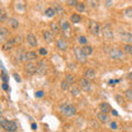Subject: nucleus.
I'll list each match as a JSON object with an SVG mask.
<instances>
[{"mask_svg": "<svg viewBox=\"0 0 132 132\" xmlns=\"http://www.w3.org/2000/svg\"><path fill=\"white\" fill-rule=\"evenodd\" d=\"M85 9H86V7H85V3L84 2H78L77 3V6H76V10L79 12V13H81V12H84L85 11Z\"/></svg>", "mask_w": 132, "mask_h": 132, "instance_id": "c85d7f7f", "label": "nucleus"}, {"mask_svg": "<svg viewBox=\"0 0 132 132\" xmlns=\"http://www.w3.org/2000/svg\"><path fill=\"white\" fill-rule=\"evenodd\" d=\"M123 51H125L126 54L132 57V44H126L125 46H123Z\"/></svg>", "mask_w": 132, "mask_h": 132, "instance_id": "cd10ccee", "label": "nucleus"}, {"mask_svg": "<svg viewBox=\"0 0 132 132\" xmlns=\"http://www.w3.org/2000/svg\"><path fill=\"white\" fill-rule=\"evenodd\" d=\"M97 119L101 123H105V125L110 121V117H109V116L107 113H102V112H98L97 113Z\"/></svg>", "mask_w": 132, "mask_h": 132, "instance_id": "dca6fc26", "label": "nucleus"}, {"mask_svg": "<svg viewBox=\"0 0 132 132\" xmlns=\"http://www.w3.org/2000/svg\"><path fill=\"white\" fill-rule=\"evenodd\" d=\"M84 78H86V79H95L96 78V72H95V69L93 68H86L85 71H84Z\"/></svg>", "mask_w": 132, "mask_h": 132, "instance_id": "1a4fd4ad", "label": "nucleus"}, {"mask_svg": "<svg viewBox=\"0 0 132 132\" xmlns=\"http://www.w3.org/2000/svg\"><path fill=\"white\" fill-rule=\"evenodd\" d=\"M8 23H9V26L12 29H14V30L19 28V21L15 18H9V19H8Z\"/></svg>", "mask_w": 132, "mask_h": 132, "instance_id": "aec40b11", "label": "nucleus"}, {"mask_svg": "<svg viewBox=\"0 0 132 132\" xmlns=\"http://www.w3.org/2000/svg\"><path fill=\"white\" fill-rule=\"evenodd\" d=\"M31 127H32V129H33V130H36V125H35V123H32V126H31Z\"/></svg>", "mask_w": 132, "mask_h": 132, "instance_id": "a18cd8bd", "label": "nucleus"}, {"mask_svg": "<svg viewBox=\"0 0 132 132\" xmlns=\"http://www.w3.org/2000/svg\"><path fill=\"white\" fill-rule=\"evenodd\" d=\"M125 15L128 16V18H132V7L127 8L125 10Z\"/></svg>", "mask_w": 132, "mask_h": 132, "instance_id": "72a5a7b5", "label": "nucleus"}, {"mask_svg": "<svg viewBox=\"0 0 132 132\" xmlns=\"http://www.w3.org/2000/svg\"><path fill=\"white\" fill-rule=\"evenodd\" d=\"M53 5H54V9H55V11H56V13H57V14H61V15H62V14H64V9L62 8L61 5H59L57 2H54Z\"/></svg>", "mask_w": 132, "mask_h": 132, "instance_id": "bb28decb", "label": "nucleus"}, {"mask_svg": "<svg viewBox=\"0 0 132 132\" xmlns=\"http://www.w3.org/2000/svg\"><path fill=\"white\" fill-rule=\"evenodd\" d=\"M77 41L79 42V44H84V45H87V39H86V36L84 35H80L77 38Z\"/></svg>", "mask_w": 132, "mask_h": 132, "instance_id": "2f4dec72", "label": "nucleus"}, {"mask_svg": "<svg viewBox=\"0 0 132 132\" xmlns=\"http://www.w3.org/2000/svg\"><path fill=\"white\" fill-rule=\"evenodd\" d=\"M77 3H78V2L76 1V0H71V1H67V5H68V6H72V7H73V6L76 7Z\"/></svg>", "mask_w": 132, "mask_h": 132, "instance_id": "4c0bfd02", "label": "nucleus"}, {"mask_svg": "<svg viewBox=\"0 0 132 132\" xmlns=\"http://www.w3.org/2000/svg\"><path fill=\"white\" fill-rule=\"evenodd\" d=\"M61 28H62V31L64 32H68L71 31V26H69V23L67 21H61Z\"/></svg>", "mask_w": 132, "mask_h": 132, "instance_id": "5701e85b", "label": "nucleus"}, {"mask_svg": "<svg viewBox=\"0 0 132 132\" xmlns=\"http://www.w3.org/2000/svg\"><path fill=\"white\" fill-rule=\"evenodd\" d=\"M127 77H128V79H129V80H132V73H129V74H128Z\"/></svg>", "mask_w": 132, "mask_h": 132, "instance_id": "37998d69", "label": "nucleus"}, {"mask_svg": "<svg viewBox=\"0 0 132 132\" xmlns=\"http://www.w3.org/2000/svg\"><path fill=\"white\" fill-rule=\"evenodd\" d=\"M88 29H89V31L93 35H99L100 34V31H101L100 26H99L98 22L94 21V20H89L88 21Z\"/></svg>", "mask_w": 132, "mask_h": 132, "instance_id": "f03ea898", "label": "nucleus"}, {"mask_svg": "<svg viewBox=\"0 0 132 132\" xmlns=\"http://www.w3.org/2000/svg\"><path fill=\"white\" fill-rule=\"evenodd\" d=\"M56 45H57V48L61 50V51H66V50H67V47H68L67 42H66V40L63 39V38H60L59 40H57Z\"/></svg>", "mask_w": 132, "mask_h": 132, "instance_id": "9b49d317", "label": "nucleus"}, {"mask_svg": "<svg viewBox=\"0 0 132 132\" xmlns=\"http://www.w3.org/2000/svg\"><path fill=\"white\" fill-rule=\"evenodd\" d=\"M78 84H79V87L84 90V92H89V90L92 89V84H90V81L84 77L78 79Z\"/></svg>", "mask_w": 132, "mask_h": 132, "instance_id": "423d86ee", "label": "nucleus"}, {"mask_svg": "<svg viewBox=\"0 0 132 132\" xmlns=\"http://www.w3.org/2000/svg\"><path fill=\"white\" fill-rule=\"evenodd\" d=\"M13 76H14V79L16 81H21V78H20V76L18 75V74H13Z\"/></svg>", "mask_w": 132, "mask_h": 132, "instance_id": "a19ab883", "label": "nucleus"}, {"mask_svg": "<svg viewBox=\"0 0 132 132\" xmlns=\"http://www.w3.org/2000/svg\"><path fill=\"white\" fill-rule=\"evenodd\" d=\"M71 21L73 23H79L81 21V16L79 14H77V13H73L71 15Z\"/></svg>", "mask_w": 132, "mask_h": 132, "instance_id": "393cba45", "label": "nucleus"}, {"mask_svg": "<svg viewBox=\"0 0 132 132\" xmlns=\"http://www.w3.org/2000/svg\"><path fill=\"white\" fill-rule=\"evenodd\" d=\"M15 40H16V39H10V40L6 41V42L2 44V50H3V51L10 50V48L12 47V45H13V44L15 43Z\"/></svg>", "mask_w": 132, "mask_h": 132, "instance_id": "a211bd4d", "label": "nucleus"}, {"mask_svg": "<svg viewBox=\"0 0 132 132\" xmlns=\"http://www.w3.org/2000/svg\"><path fill=\"white\" fill-rule=\"evenodd\" d=\"M125 96H126V98L128 99V100L132 101V88H129V89L126 90V92H125Z\"/></svg>", "mask_w": 132, "mask_h": 132, "instance_id": "7c9ffc66", "label": "nucleus"}, {"mask_svg": "<svg viewBox=\"0 0 132 132\" xmlns=\"http://www.w3.org/2000/svg\"><path fill=\"white\" fill-rule=\"evenodd\" d=\"M102 35H104V38L106 40H112V38H113V33L108 27L104 28V30H102Z\"/></svg>", "mask_w": 132, "mask_h": 132, "instance_id": "f3484780", "label": "nucleus"}, {"mask_svg": "<svg viewBox=\"0 0 132 132\" xmlns=\"http://www.w3.org/2000/svg\"><path fill=\"white\" fill-rule=\"evenodd\" d=\"M65 80L67 81L69 85H71V84H74L76 79H75V76H74L73 74H66V75H65Z\"/></svg>", "mask_w": 132, "mask_h": 132, "instance_id": "a878e982", "label": "nucleus"}, {"mask_svg": "<svg viewBox=\"0 0 132 132\" xmlns=\"http://www.w3.org/2000/svg\"><path fill=\"white\" fill-rule=\"evenodd\" d=\"M24 71L29 75H33V74L36 73V65L33 64L32 62H28V63L24 65Z\"/></svg>", "mask_w": 132, "mask_h": 132, "instance_id": "6e6552de", "label": "nucleus"}, {"mask_svg": "<svg viewBox=\"0 0 132 132\" xmlns=\"http://www.w3.org/2000/svg\"><path fill=\"white\" fill-rule=\"evenodd\" d=\"M45 15L47 16V18H53L55 14H56V11H55V9L54 8H52V7H50V8H47L46 10H45Z\"/></svg>", "mask_w": 132, "mask_h": 132, "instance_id": "4be33fe9", "label": "nucleus"}, {"mask_svg": "<svg viewBox=\"0 0 132 132\" xmlns=\"http://www.w3.org/2000/svg\"><path fill=\"white\" fill-rule=\"evenodd\" d=\"M110 128H111L112 130H116V129H117V128H118L117 122H111V123H110Z\"/></svg>", "mask_w": 132, "mask_h": 132, "instance_id": "ea45409f", "label": "nucleus"}, {"mask_svg": "<svg viewBox=\"0 0 132 132\" xmlns=\"http://www.w3.org/2000/svg\"><path fill=\"white\" fill-rule=\"evenodd\" d=\"M99 109H100V112L107 113V114H108L110 111L112 110V109H111V106L108 104V102H101V104L99 105Z\"/></svg>", "mask_w": 132, "mask_h": 132, "instance_id": "2eb2a0df", "label": "nucleus"}, {"mask_svg": "<svg viewBox=\"0 0 132 132\" xmlns=\"http://www.w3.org/2000/svg\"><path fill=\"white\" fill-rule=\"evenodd\" d=\"M89 3H92V6H93V7H95V6H96V3H97V2H96V1H89Z\"/></svg>", "mask_w": 132, "mask_h": 132, "instance_id": "49530a36", "label": "nucleus"}, {"mask_svg": "<svg viewBox=\"0 0 132 132\" xmlns=\"http://www.w3.org/2000/svg\"><path fill=\"white\" fill-rule=\"evenodd\" d=\"M109 55H110V57L112 60H123V59H125V53H123L122 50L118 48V47L111 48Z\"/></svg>", "mask_w": 132, "mask_h": 132, "instance_id": "20e7f679", "label": "nucleus"}, {"mask_svg": "<svg viewBox=\"0 0 132 132\" xmlns=\"http://www.w3.org/2000/svg\"><path fill=\"white\" fill-rule=\"evenodd\" d=\"M27 41L32 47H35L36 45H38V39H36V36L34 34H32V33H29L27 35Z\"/></svg>", "mask_w": 132, "mask_h": 132, "instance_id": "f8f14e48", "label": "nucleus"}, {"mask_svg": "<svg viewBox=\"0 0 132 132\" xmlns=\"http://www.w3.org/2000/svg\"><path fill=\"white\" fill-rule=\"evenodd\" d=\"M43 38L45 40V42L51 43L53 41V39H54V33L50 30H44L43 31Z\"/></svg>", "mask_w": 132, "mask_h": 132, "instance_id": "ddd939ff", "label": "nucleus"}, {"mask_svg": "<svg viewBox=\"0 0 132 132\" xmlns=\"http://www.w3.org/2000/svg\"><path fill=\"white\" fill-rule=\"evenodd\" d=\"M62 112H63L66 117L71 118V117H74L76 113H77V108L74 105H67L62 108Z\"/></svg>", "mask_w": 132, "mask_h": 132, "instance_id": "7ed1b4c3", "label": "nucleus"}, {"mask_svg": "<svg viewBox=\"0 0 132 132\" xmlns=\"http://www.w3.org/2000/svg\"><path fill=\"white\" fill-rule=\"evenodd\" d=\"M68 87H69V84L66 80H63L61 82V88H62V90H64V92H66V90L68 89Z\"/></svg>", "mask_w": 132, "mask_h": 132, "instance_id": "473e14b6", "label": "nucleus"}, {"mask_svg": "<svg viewBox=\"0 0 132 132\" xmlns=\"http://www.w3.org/2000/svg\"><path fill=\"white\" fill-rule=\"evenodd\" d=\"M39 53H40L41 55H46V54H47V51H46V50H45L44 47H41V48L39 50Z\"/></svg>", "mask_w": 132, "mask_h": 132, "instance_id": "e433bc0d", "label": "nucleus"}, {"mask_svg": "<svg viewBox=\"0 0 132 132\" xmlns=\"http://www.w3.org/2000/svg\"><path fill=\"white\" fill-rule=\"evenodd\" d=\"M81 50H82V52H84V54H85L86 56L92 55V54H93V51H94L92 45H85V46L81 47Z\"/></svg>", "mask_w": 132, "mask_h": 132, "instance_id": "412c9836", "label": "nucleus"}, {"mask_svg": "<svg viewBox=\"0 0 132 132\" xmlns=\"http://www.w3.org/2000/svg\"><path fill=\"white\" fill-rule=\"evenodd\" d=\"M2 88L5 90H8V85L6 84V82H3V84H2Z\"/></svg>", "mask_w": 132, "mask_h": 132, "instance_id": "79ce46f5", "label": "nucleus"}, {"mask_svg": "<svg viewBox=\"0 0 132 132\" xmlns=\"http://www.w3.org/2000/svg\"><path fill=\"white\" fill-rule=\"evenodd\" d=\"M44 95V92H42V90H39V92H36L35 93V97H38V98H41Z\"/></svg>", "mask_w": 132, "mask_h": 132, "instance_id": "58836bf2", "label": "nucleus"}, {"mask_svg": "<svg viewBox=\"0 0 132 132\" xmlns=\"http://www.w3.org/2000/svg\"><path fill=\"white\" fill-rule=\"evenodd\" d=\"M0 123H1V127L8 132H15L18 129V126L14 121H10V120H6L3 117H1L0 119Z\"/></svg>", "mask_w": 132, "mask_h": 132, "instance_id": "f257e3e1", "label": "nucleus"}, {"mask_svg": "<svg viewBox=\"0 0 132 132\" xmlns=\"http://www.w3.org/2000/svg\"><path fill=\"white\" fill-rule=\"evenodd\" d=\"M50 27H51V29H52V31H53V33H54V34H59V33L61 32L60 27L57 26V23H56V22H51Z\"/></svg>", "mask_w": 132, "mask_h": 132, "instance_id": "b1692460", "label": "nucleus"}, {"mask_svg": "<svg viewBox=\"0 0 132 132\" xmlns=\"http://www.w3.org/2000/svg\"><path fill=\"white\" fill-rule=\"evenodd\" d=\"M105 3H106V6H107V7H110L111 5H112V1H106Z\"/></svg>", "mask_w": 132, "mask_h": 132, "instance_id": "c03bdc74", "label": "nucleus"}, {"mask_svg": "<svg viewBox=\"0 0 132 132\" xmlns=\"http://www.w3.org/2000/svg\"><path fill=\"white\" fill-rule=\"evenodd\" d=\"M74 54H75L76 60L79 62V63H85V62L87 61V56L84 54L81 47H79V46H75V47H74Z\"/></svg>", "mask_w": 132, "mask_h": 132, "instance_id": "39448f33", "label": "nucleus"}, {"mask_svg": "<svg viewBox=\"0 0 132 132\" xmlns=\"http://www.w3.org/2000/svg\"><path fill=\"white\" fill-rule=\"evenodd\" d=\"M0 11H1V13H0V14H1V16H0V21H5V20L7 19V14H6V12H3L2 11V9L1 10H0Z\"/></svg>", "mask_w": 132, "mask_h": 132, "instance_id": "c9c22d12", "label": "nucleus"}, {"mask_svg": "<svg viewBox=\"0 0 132 132\" xmlns=\"http://www.w3.org/2000/svg\"><path fill=\"white\" fill-rule=\"evenodd\" d=\"M8 38H9V31L5 27H1L0 28V40L5 43L6 41H8Z\"/></svg>", "mask_w": 132, "mask_h": 132, "instance_id": "4468645a", "label": "nucleus"}, {"mask_svg": "<svg viewBox=\"0 0 132 132\" xmlns=\"http://www.w3.org/2000/svg\"><path fill=\"white\" fill-rule=\"evenodd\" d=\"M116 100H117V102H118L119 105H122L123 104V97L120 96V95H117V96H116Z\"/></svg>", "mask_w": 132, "mask_h": 132, "instance_id": "f704fd0d", "label": "nucleus"}, {"mask_svg": "<svg viewBox=\"0 0 132 132\" xmlns=\"http://www.w3.org/2000/svg\"><path fill=\"white\" fill-rule=\"evenodd\" d=\"M71 94L73 95L74 97H78L80 95V89L78 87H72L71 88Z\"/></svg>", "mask_w": 132, "mask_h": 132, "instance_id": "c756f323", "label": "nucleus"}, {"mask_svg": "<svg viewBox=\"0 0 132 132\" xmlns=\"http://www.w3.org/2000/svg\"><path fill=\"white\" fill-rule=\"evenodd\" d=\"M36 73L39 75H45L47 73V66L44 63V61H39L36 64Z\"/></svg>", "mask_w": 132, "mask_h": 132, "instance_id": "0eeeda50", "label": "nucleus"}, {"mask_svg": "<svg viewBox=\"0 0 132 132\" xmlns=\"http://www.w3.org/2000/svg\"><path fill=\"white\" fill-rule=\"evenodd\" d=\"M36 59H38V53L36 52H34V51L27 52V61L28 62H33Z\"/></svg>", "mask_w": 132, "mask_h": 132, "instance_id": "6ab92c4d", "label": "nucleus"}, {"mask_svg": "<svg viewBox=\"0 0 132 132\" xmlns=\"http://www.w3.org/2000/svg\"><path fill=\"white\" fill-rule=\"evenodd\" d=\"M120 40L126 44H132V33L129 32L120 33Z\"/></svg>", "mask_w": 132, "mask_h": 132, "instance_id": "9d476101", "label": "nucleus"}, {"mask_svg": "<svg viewBox=\"0 0 132 132\" xmlns=\"http://www.w3.org/2000/svg\"><path fill=\"white\" fill-rule=\"evenodd\" d=\"M112 114L113 116H118V112H117V111H114V110H112Z\"/></svg>", "mask_w": 132, "mask_h": 132, "instance_id": "de8ad7c7", "label": "nucleus"}]
</instances>
